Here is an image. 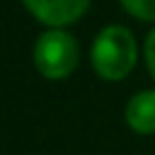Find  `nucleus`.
<instances>
[{
	"instance_id": "nucleus-2",
	"label": "nucleus",
	"mask_w": 155,
	"mask_h": 155,
	"mask_svg": "<svg viewBox=\"0 0 155 155\" xmlns=\"http://www.w3.org/2000/svg\"><path fill=\"white\" fill-rule=\"evenodd\" d=\"M34 65L48 80L68 78L78 65V44L68 31L51 29L34 46Z\"/></svg>"
},
{
	"instance_id": "nucleus-1",
	"label": "nucleus",
	"mask_w": 155,
	"mask_h": 155,
	"mask_svg": "<svg viewBox=\"0 0 155 155\" xmlns=\"http://www.w3.org/2000/svg\"><path fill=\"white\" fill-rule=\"evenodd\" d=\"M92 65L104 80H121L136 65V39L126 27H107L92 44Z\"/></svg>"
},
{
	"instance_id": "nucleus-5",
	"label": "nucleus",
	"mask_w": 155,
	"mask_h": 155,
	"mask_svg": "<svg viewBox=\"0 0 155 155\" xmlns=\"http://www.w3.org/2000/svg\"><path fill=\"white\" fill-rule=\"evenodd\" d=\"M121 2L133 17L145 19V22H155V0H121Z\"/></svg>"
},
{
	"instance_id": "nucleus-4",
	"label": "nucleus",
	"mask_w": 155,
	"mask_h": 155,
	"mask_svg": "<svg viewBox=\"0 0 155 155\" xmlns=\"http://www.w3.org/2000/svg\"><path fill=\"white\" fill-rule=\"evenodd\" d=\"M126 124L136 133H155V90L138 92L128 99Z\"/></svg>"
},
{
	"instance_id": "nucleus-6",
	"label": "nucleus",
	"mask_w": 155,
	"mask_h": 155,
	"mask_svg": "<svg viewBox=\"0 0 155 155\" xmlns=\"http://www.w3.org/2000/svg\"><path fill=\"white\" fill-rule=\"evenodd\" d=\"M145 61H148L150 75L155 78V29L148 34V41H145Z\"/></svg>"
},
{
	"instance_id": "nucleus-3",
	"label": "nucleus",
	"mask_w": 155,
	"mask_h": 155,
	"mask_svg": "<svg viewBox=\"0 0 155 155\" xmlns=\"http://www.w3.org/2000/svg\"><path fill=\"white\" fill-rule=\"evenodd\" d=\"M29 12L51 27H63L75 22L90 5V0H24Z\"/></svg>"
}]
</instances>
